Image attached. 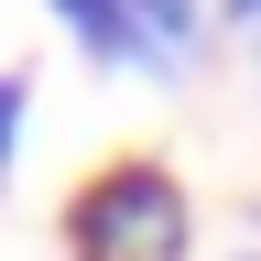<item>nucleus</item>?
Masks as SVG:
<instances>
[{
  "mask_svg": "<svg viewBox=\"0 0 261 261\" xmlns=\"http://www.w3.org/2000/svg\"><path fill=\"white\" fill-rule=\"evenodd\" d=\"M185 240H196V218H185V185L163 163H109L65 207V250L76 261H185Z\"/></svg>",
  "mask_w": 261,
  "mask_h": 261,
  "instance_id": "f257e3e1",
  "label": "nucleus"
},
{
  "mask_svg": "<svg viewBox=\"0 0 261 261\" xmlns=\"http://www.w3.org/2000/svg\"><path fill=\"white\" fill-rule=\"evenodd\" d=\"M55 22L76 33L98 65H142V33H130V0H55Z\"/></svg>",
  "mask_w": 261,
  "mask_h": 261,
  "instance_id": "f03ea898",
  "label": "nucleus"
},
{
  "mask_svg": "<svg viewBox=\"0 0 261 261\" xmlns=\"http://www.w3.org/2000/svg\"><path fill=\"white\" fill-rule=\"evenodd\" d=\"M130 33H142V65H185V44H196V0H130Z\"/></svg>",
  "mask_w": 261,
  "mask_h": 261,
  "instance_id": "7ed1b4c3",
  "label": "nucleus"
},
{
  "mask_svg": "<svg viewBox=\"0 0 261 261\" xmlns=\"http://www.w3.org/2000/svg\"><path fill=\"white\" fill-rule=\"evenodd\" d=\"M22 109H33V76H0V174H11V152H22Z\"/></svg>",
  "mask_w": 261,
  "mask_h": 261,
  "instance_id": "20e7f679",
  "label": "nucleus"
},
{
  "mask_svg": "<svg viewBox=\"0 0 261 261\" xmlns=\"http://www.w3.org/2000/svg\"><path fill=\"white\" fill-rule=\"evenodd\" d=\"M218 11H228V22H261V0H218Z\"/></svg>",
  "mask_w": 261,
  "mask_h": 261,
  "instance_id": "39448f33",
  "label": "nucleus"
}]
</instances>
